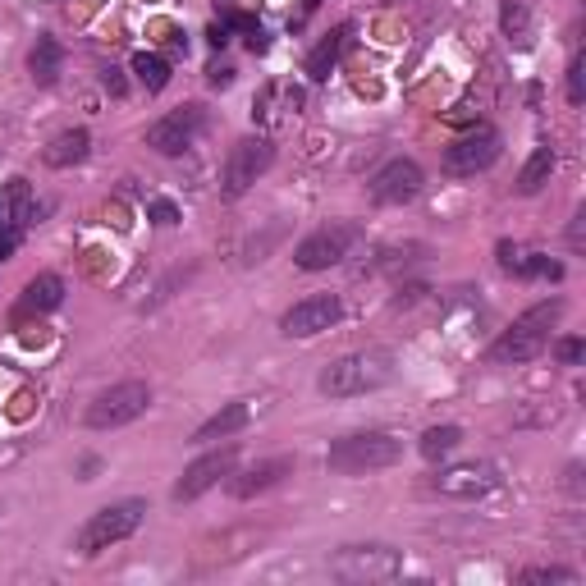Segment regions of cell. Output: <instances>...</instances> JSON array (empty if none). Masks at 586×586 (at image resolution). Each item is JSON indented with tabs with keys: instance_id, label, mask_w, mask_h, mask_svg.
I'll list each match as a JSON object with an SVG mask.
<instances>
[{
	"instance_id": "obj_1",
	"label": "cell",
	"mask_w": 586,
	"mask_h": 586,
	"mask_svg": "<svg viewBox=\"0 0 586 586\" xmlns=\"http://www.w3.org/2000/svg\"><path fill=\"white\" fill-rule=\"evenodd\" d=\"M394 380V353L390 348H358V353H344L335 358L321 376H316V390L326 399H358V394H376Z\"/></svg>"
},
{
	"instance_id": "obj_2",
	"label": "cell",
	"mask_w": 586,
	"mask_h": 586,
	"mask_svg": "<svg viewBox=\"0 0 586 586\" xmlns=\"http://www.w3.org/2000/svg\"><path fill=\"white\" fill-rule=\"evenodd\" d=\"M564 316V303L559 298H550V303H536L527 307V312L513 321L509 330H504L495 344H490V362H504V367H518V362H532L545 353V344H550V326Z\"/></svg>"
},
{
	"instance_id": "obj_3",
	"label": "cell",
	"mask_w": 586,
	"mask_h": 586,
	"mask_svg": "<svg viewBox=\"0 0 586 586\" xmlns=\"http://www.w3.org/2000/svg\"><path fill=\"white\" fill-rule=\"evenodd\" d=\"M399 458H403V440H394L385 431H362L335 440L326 454V467L339 472V477H367V472H380V467H394Z\"/></svg>"
},
{
	"instance_id": "obj_4",
	"label": "cell",
	"mask_w": 586,
	"mask_h": 586,
	"mask_svg": "<svg viewBox=\"0 0 586 586\" xmlns=\"http://www.w3.org/2000/svg\"><path fill=\"white\" fill-rule=\"evenodd\" d=\"M403 573V554L394 545H344L330 554V577L339 582H390Z\"/></svg>"
},
{
	"instance_id": "obj_5",
	"label": "cell",
	"mask_w": 586,
	"mask_h": 586,
	"mask_svg": "<svg viewBox=\"0 0 586 586\" xmlns=\"http://www.w3.org/2000/svg\"><path fill=\"white\" fill-rule=\"evenodd\" d=\"M147 408H152V385L147 380H120V385H110V390H101L92 399L87 426L92 431H120V426L138 422Z\"/></svg>"
},
{
	"instance_id": "obj_6",
	"label": "cell",
	"mask_w": 586,
	"mask_h": 586,
	"mask_svg": "<svg viewBox=\"0 0 586 586\" xmlns=\"http://www.w3.org/2000/svg\"><path fill=\"white\" fill-rule=\"evenodd\" d=\"M142 518H147V504H142V500L106 504V509H97L92 518L83 522V532H78L74 545L83 554H101V550H110V545L129 541V536L142 527Z\"/></svg>"
},
{
	"instance_id": "obj_7",
	"label": "cell",
	"mask_w": 586,
	"mask_h": 586,
	"mask_svg": "<svg viewBox=\"0 0 586 586\" xmlns=\"http://www.w3.org/2000/svg\"><path fill=\"white\" fill-rule=\"evenodd\" d=\"M271 161H275V147L266 138L234 142V147H229V156H225V170H220V197H225V202H239V197L261 179V174L271 170Z\"/></svg>"
},
{
	"instance_id": "obj_8",
	"label": "cell",
	"mask_w": 586,
	"mask_h": 586,
	"mask_svg": "<svg viewBox=\"0 0 586 586\" xmlns=\"http://www.w3.org/2000/svg\"><path fill=\"white\" fill-rule=\"evenodd\" d=\"M500 133L495 129H472L463 133V138H454L445 147V156H440V165H445V174H454V179H472V174L490 170V165L500 161Z\"/></svg>"
},
{
	"instance_id": "obj_9",
	"label": "cell",
	"mask_w": 586,
	"mask_h": 586,
	"mask_svg": "<svg viewBox=\"0 0 586 586\" xmlns=\"http://www.w3.org/2000/svg\"><path fill=\"white\" fill-rule=\"evenodd\" d=\"M202 124H207V110L197 106V101H188V106H179V110H170V115H161V120L147 129V147H152L156 156H184L188 147L197 142Z\"/></svg>"
},
{
	"instance_id": "obj_10",
	"label": "cell",
	"mask_w": 586,
	"mask_h": 586,
	"mask_svg": "<svg viewBox=\"0 0 586 586\" xmlns=\"http://www.w3.org/2000/svg\"><path fill=\"white\" fill-rule=\"evenodd\" d=\"M339 316H344V303H339L335 293H307V298H298V303L280 316V335L316 339V335H326L330 326H339Z\"/></svg>"
},
{
	"instance_id": "obj_11",
	"label": "cell",
	"mask_w": 586,
	"mask_h": 586,
	"mask_svg": "<svg viewBox=\"0 0 586 586\" xmlns=\"http://www.w3.org/2000/svg\"><path fill=\"white\" fill-rule=\"evenodd\" d=\"M353 239H358L353 225H321L316 234H307V239L293 248V266H298V271H330V266H339V261L348 257Z\"/></svg>"
},
{
	"instance_id": "obj_12",
	"label": "cell",
	"mask_w": 586,
	"mask_h": 586,
	"mask_svg": "<svg viewBox=\"0 0 586 586\" xmlns=\"http://www.w3.org/2000/svg\"><path fill=\"white\" fill-rule=\"evenodd\" d=\"M234 467H239V449L234 445L211 449V454H202L197 463L184 467V477L174 481V500L188 504V500H197V495H207L211 486H220L225 477H234Z\"/></svg>"
},
{
	"instance_id": "obj_13",
	"label": "cell",
	"mask_w": 586,
	"mask_h": 586,
	"mask_svg": "<svg viewBox=\"0 0 586 586\" xmlns=\"http://www.w3.org/2000/svg\"><path fill=\"white\" fill-rule=\"evenodd\" d=\"M495 486H500V467L495 463H458L435 472L431 481V490L445 495V500H486Z\"/></svg>"
},
{
	"instance_id": "obj_14",
	"label": "cell",
	"mask_w": 586,
	"mask_h": 586,
	"mask_svg": "<svg viewBox=\"0 0 586 586\" xmlns=\"http://www.w3.org/2000/svg\"><path fill=\"white\" fill-rule=\"evenodd\" d=\"M422 184H426L422 165L399 156V161H390L376 179H371V202H376V207H403V202H413V197L422 193Z\"/></svg>"
},
{
	"instance_id": "obj_15",
	"label": "cell",
	"mask_w": 586,
	"mask_h": 586,
	"mask_svg": "<svg viewBox=\"0 0 586 586\" xmlns=\"http://www.w3.org/2000/svg\"><path fill=\"white\" fill-rule=\"evenodd\" d=\"M293 472V458L289 454H275V458H261V463H252L243 477H234L229 481V495L234 500H252V495H261V490H271V486H280L284 477Z\"/></svg>"
},
{
	"instance_id": "obj_16",
	"label": "cell",
	"mask_w": 586,
	"mask_h": 586,
	"mask_svg": "<svg viewBox=\"0 0 586 586\" xmlns=\"http://www.w3.org/2000/svg\"><path fill=\"white\" fill-rule=\"evenodd\" d=\"M252 422V403L248 399H234V403H225L216 417H207V422L197 426V445H216V440H225V435H234V431H243V426Z\"/></svg>"
},
{
	"instance_id": "obj_17",
	"label": "cell",
	"mask_w": 586,
	"mask_h": 586,
	"mask_svg": "<svg viewBox=\"0 0 586 586\" xmlns=\"http://www.w3.org/2000/svg\"><path fill=\"white\" fill-rule=\"evenodd\" d=\"M60 69H65V46L55 42V37H37V46L28 51V74H33V83L51 87L55 78H60Z\"/></svg>"
},
{
	"instance_id": "obj_18",
	"label": "cell",
	"mask_w": 586,
	"mask_h": 586,
	"mask_svg": "<svg viewBox=\"0 0 586 586\" xmlns=\"http://www.w3.org/2000/svg\"><path fill=\"white\" fill-rule=\"evenodd\" d=\"M87 152H92V133H87V129H69V133H60V138L46 147V165L69 170V165L87 161Z\"/></svg>"
},
{
	"instance_id": "obj_19",
	"label": "cell",
	"mask_w": 586,
	"mask_h": 586,
	"mask_svg": "<svg viewBox=\"0 0 586 586\" xmlns=\"http://www.w3.org/2000/svg\"><path fill=\"white\" fill-rule=\"evenodd\" d=\"M0 216H5V229H23L33 220V188L28 179H10L5 193H0Z\"/></svg>"
},
{
	"instance_id": "obj_20",
	"label": "cell",
	"mask_w": 586,
	"mask_h": 586,
	"mask_svg": "<svg viewBox=\"0 0 586 586\" xmlns=\"http://www.w3.org/2000/svg\"><path fill=\"white\" fill-rule=\"evenodd\" d=\"M60 303H65V280L60 275H37L23 289V312H55Z\"/></svg>"
},
{
	"instance_id": "obj_21",
	"label": "cell",
	"mask_w": 586,
	"mask_h": 586,
	"mask_svg": "<svg viewBox=\"0 0 586 586\" xmlns=\"http://www.w3.org/2000/svg\"><path fill=\"white\" fill-rule=\"evenodd\" d=\"M550 174H554V147H536L532 161L522 165V174H518V193L536 197L545 184H550Z\"/></svg>"
},
{
	"instance_id": "obj_22",
	"label": "cell",
	"mask_w": 586,
	"mask_h": 586,
	"mask_svg": "<svg viewBox=\"0 0 586 586\" xmlns=\"http://www.w3.org/2000/svg\"><path fill=\"white\" fill-rule=\"evenodd\" d=\"M458 445H463V431H458V426H431L417 449H422L426 463H440V458H449Z\"/></svg>"
},
{
	"instance_id": "obj_23",
	"label": "cell",
	"mask_w": 586,
	"mask_h": 586,
	"mask_svg": "<svg viewBox=\"0 0 586 586\" xmlns=\"http://www.w3.org/2000/svg\"><path fill=\"white\" fill-rule=\"evenodd\" d=\"M129 69L138 74V83L147 87V92H161V87L170 83V65H165V60H161L156 51H138V55H133V65H129Z\"/></svg>"
},
{
	"instance_id": "obj_24",
	"label": "cell",
	"mask_w": 586,
	"mask_h": 586,
	"mask_svg": "<svg viewBox=\"0 0 586 586\" xmlns=\"http://www.w3.org/2000/svg\"><path fill=\"white\" fill-rule=\"evenodd\" d=\"M339 46H344V33H330L326 42H321V46L312 51V60H307V74H312L316 83H321V78L330 74V65L339 60Z\"/></svg>"
},
{
	"instance_id": "obj_25",
	"label": "cell",
	"mask_w": 586,
	"mask_h": 586,
	"mask_svg": "<svg viewBox=\"0 0 586 586\" xmlns=\"http://www.w3.org/2000/svg\"><path fill=\"white\" fill-rule=\"evenodd\" d=\"M522 582H527V586H573L577 573H573V568H527V573H522Z\"/></svg>"
},
{
	"instance_id": "obj_26",
	"label": "cell",
	"mask_w": 586,
	"mask_h": 586,
	"mask_svg": "<svg viewBox=\"0 0 586 586\" xmlns=\"http://www.w3.org/2000/svg\"><path fill=\"white\" fill-rule=\"evenodd\" d=\"M500 23H504V33L509 37H527V10H522V0H504Z\"/></svg>"
},
{
	"instance_id": "obj_27",
	"label": "cell",
	"mask_w": 586,
	"mask_h": 586,
	"mask_svg": "<svg viewBox=\"0 0 586 586\" xmlns=\"http://www.w3.org/2000/svg\"><path fill=\"white\" fill-rule=\"evenodd\" d=\"M582 74H586V65H582V55H577L573 65H568V101H573V106H582V101H586V83H582Z\"/></svg>"
},
{
	"instance_id": "obj_28",
	"label": "cell",
	"mask_w": 586,
	"mask_h": 586,
	"mask_svg": "<svg viewBox=\"0 0 586 586\" xmlns=\"http://www.w3.org/2000/svg\"><path fill=\"white\" fill-rule=\"evenodd\" d=\"M147 216H152V225H179V207H174V202H165V197H156L152 207H147Z\"/></svg>"
},
{
	"instance_id": "obj_29",
	"label": "cell",
	"mask_w": 586,
	"mask_h": 586,
	"mask_svg": "<svg viewBox=\"0 0 586 586\" xmlns=\"http://www.w3.org/2000/svg\"><path fill=\"white\" fill-rule=\"evenodd\" d=\"M554 353H559V362H568V367H573V362H582V339H559V344H554Z\"/></svg>"
},
{
	"instance_id": "obj_30",
	"label": "cell",
	"mask_w": 586,
	"mask_h": 586,
	"mask_svg": "<svg viewBox=\"0 0 586 586\" xmlns=\"http://www.w3.org/2000/svg\"><path fill=\"white\" fill-rule=\"evenodd\" d=\"M101 83H106L110 92H115V97H124V78H120V69H106V74H101Z\"/></svg>"
},
{
	"instance_id": "obj_31",
	"label": "cell",
	"mask_w": 586,
	"mask_h": 586,
	"mask_svg": "<svg viewBox=\"0 0 586 586\" xmlns=\"http://www.w3.org/2000/svg\"><path fill=\"white\" fill-rule=\"evenodd\" d=\"M229 83H234V69H211V87H229Z\"/></svg>"
},
{
	"instance_id": "obj_32",
	"label": "cell",
	"mask_w": 586,
	"mask_h": 586,
	"mask_svg": "<svg viewBox=\"0 0 586 586\" xmlns=\"http://www.w3.org/2000/svg\"><path fill=\"white\" fill-rule=\"evenodd\" d=\"M207 37H211V46H225V42H229V37H225V23H211V33H207Z\"/></svg>"
},
{
	"instance_id": "obj_33",
	"label": "cell",
	"mask_w": 586,
	"mask_h": 586,
	"mask_svg": "<svg viewBox=\"0 0 586 586\" xmlns=\"http://www.w3.org/2000/svg\"><path fill=\"white\" fill-rule=\"evenodd\" d=\"M14 458H19V445H10V449H0V467H5V463H14Z\"/></svg>"
},
{
	"instance_id": "obj_34",
	"label": "cell",
	"mask_w": 586,
	"mask_h": 586,
	"mask_svg": "<svg viewBox=\"0 0 586 586\" xmlns=\"http://www.w3.org/2000/svg\"><path fill=\"white\" fill-rule=\"evenodd\" d=\"M316 5H321V0H303V10H316Z\"/></svg>"
},
{
	"instance_id": "obj_35",
	"label": "cell",
	"mask_w": 586,
	"mask_h": 586,
	"mask_svg": "<svg viewBox=\"0 0 586 586\" xmlns=\"http://www.w3.org/2000/svg\"><path fill=\"white\" fill-rule=\"evenodd\" d=\"M0 229H5V216H0Z\"/></svg>"
}]
</instances>
